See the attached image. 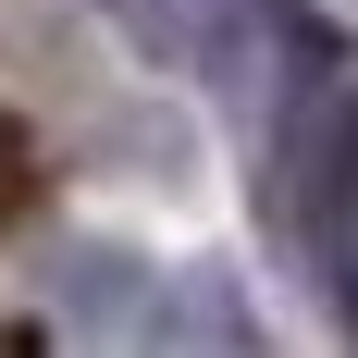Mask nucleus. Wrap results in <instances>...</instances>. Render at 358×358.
I'll return each instance as SVG.
<instances>
[{
  "label": "nucleus",
  "mask_w": 358,
  "mask_h": 358,
  "mask_svg": "<svg viewBox=\"0 0 358 358\" xmlns=\"http://www.w3.org/2000/svg\"><path fill=\"white\" fill-rule=\"evenodd\" d=\"M25 198H37V136H25V111L0 99V222L25 210Z\"/></svg>",
  "instance_id": "nucleus-1"
}]
</instances>
